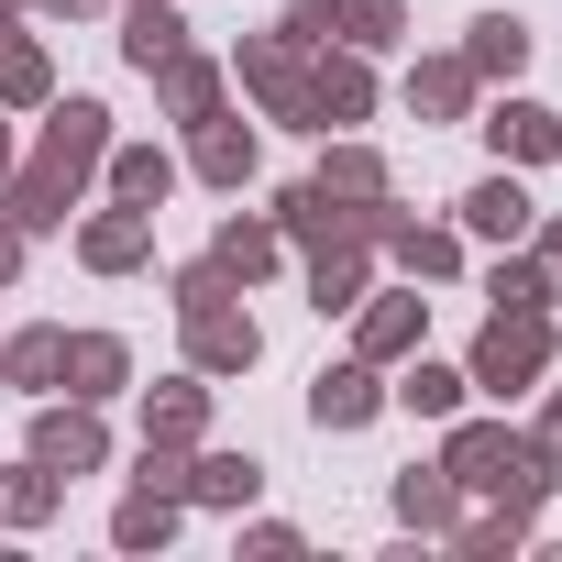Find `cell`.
Returning <instances> with one entry per match:
<instances>
[{
    "instance_id": "b9f144b4",
    "label": "cell",
    "mask_w": 562,
    "mask_h": 562,
    "mask_svg": "<svg viewBox=\"0 0 562 562\" xmlns=\"http://www.w3.org/2000/svg\"><path fill=\"white\" fill-rule=\"evenodd\" d=\"M34 12H56V23H100V12H122V0H34Z\"/></svg>"
},
{
    "instance_id": "603a6c76",
    "label": "cell",
    "mask_w": 562,
    "mask_h": 562,
    "mask_svg": "<svg viewBox=\"0 0 562 562\" xmlns=\"http://www.w3.org/2000/svg\"><path fill=\"white\" fill-rule=\"evenodd\" d=\"M144 441H177V452L210 441V375H199V364L166 375V386H144Z\"/></svg>"
},
{
    "instance_id": "484cf974",
    "label": "cell",
    "mask_w": 562,
    "mask_h": 562,
    "mask_svg": "<svg viewBox=\"0 0 562 562\" xmlns=\"http://www.w3.org/2000/svg\"><path fill=\"white\" fill-rule=\"evenodd\" d=\"M331 199H397V177H386V155L364 144V133H321V166H310Z\"/></svg>"
},
{
    "instance_id": "52a82bcc",
    "label": "cell",
    "mask_w": 562,
    "mask_h": 562,
    "mask_svg": "<svg viewBox=\"0 0 562 562\" xmlns=\"http://www.w3.org/2000/svg\"><path fill=\"white\" fill-rule=\"evenodd\" d=\"M23 452H34V463H56L67 485H78V474H111V419H100L89 397H45Z\"/></svg>"
},
{
    "instance_id": "6da1fadb",
    "label": "cell",
    "mask_w": 562,
    "mask_h": 562,
    "mask_svg": "<svg viewBox=\"0 0 562 562\" xmlns=\"http://www.w3.org/2000/svg\"><path fill=\"white\" fill-rule=\"evenodd\" d=\"M34 122H45V133H34V155L12 166V188H0V221H23V232L45 243V232H67V221L89 210V188H100V155H111V100L67 89V100H45Z\"/></svg>"
},
{
    "instance_id": "f1b7e54d",
    "label": "cell",
    "mask_w": 562,
    "mask_h": 562,
    "mask_svg": "<svg viewBox=\"0 0 562 562\" xmlns=\"http://www.w3.org/2000/svg\"><path fill=\"white\" fill-rule=\"evenodd\" d=\"M177 518H188V496H166V485H122V507H111V551H166Z\"/></svg>"
},
{
    "instance_id": "4dcf8cb0",
    "label": "cell",
    "mask_w": 562,
    "mask_h": 562,
    "mask_svg": "<svg viewBox=\"0 0 562 562\" xmlns=\"http://www.w3.org/2000/svg\"><path fill=\"white\" fill-rule=\"evenodd\" d=\"M56 353H67V331H56V321L12 331V342H0V397H56Z\"/></svg>"
},
{
    "instance_id": "ba28073f",
    "label": "cell",
    "mask_w": 562,
    "mask_h": 562,
    "mask_svg": "<svg viewBox=\"0 0 562 562\" xmlns=\"http://www.w3.org/2000/svg\"><path fill=\"white\" fill-rule=\"evenodd\" d=\"M375 254L408 276V288H452V276H463V232H452V221H419V210H397V199H386V221H375Z\"/></svg>"
},
{
    "instance_id": "d4e9b609",
    "label": "cell",
    "mask_w": 562,
    "mask_h": 562,
    "mask_svg": "<svg viewBox=\"0 0 562 562\" xmlns=\"http://www.w3.org/2000/svg\"><path fill=\"white\" fill-rule=\"evenodd\" d=\"M364 288H375V243H321V254H310V310H321V321H353Z\"/></svg>"
},
{
    "instance_id": "9c48e42d",
    "label": "cell",
    "mask_w": 562,
    "mask_h": 562,
    "mask_svg": "<svg viewBox=\"0 0 562 562\" xmlns=\"http://www.w3.org/2000/svg\"><path fill=\"white\" fill-rule=\"evenodd\" d=\"M375 419H386V364L342 353V364H321V375H310V430L353 441V430H375Z\"/></svg>"
},
{
    "instance_id": "cb8c5ba5",
    "label": "cell",
    "mask_w": 562,
    "mask_h": 562,
    "mask_svg": "<svg viewBox=\"0 0 562 562\" xmlns=\"http://www.w3.org/2000/svg\"><path fill=\"white\" fill-rule=\"evenodd\" d=\"M386 507H397V529H408V540H452V518H463V485H452L441 463H408V474L386 485Z\"/></svg>"
},
{
    "instance_id": "7bdbcfd3",
    "label": "cell",
    "mask_w": 562,
    "mask_h": 562,
    "mask_svg": "<svg viewBox=\"0 0 562 562\" xmlns=\"http://www.w3.org/2000/svg\"><path fill=\"white\" fill-rule=\"evenodd\" d=\"M12 166H23V133H12V111H0V188H12Z\"/></svg>"
},
{
    "instance_id": "7a4b0ae2",
    "label": "cell",
    "mask_w": 562,
    "mask_h": 562,
    "mask_svg": "<svg viewBox=\"0 0 562 562\" xmlns=\"http://www.w3.org/2000/svg\"><path fill=\"white\" fill-rule=\"evenodd\" d=\"M430 463L463 485V507H474V496H496V507L540 518V507L562 496V463H551L529 430H507V419H474V408H452V419H441V452H430Z\"/></svg>"
},
{
    "instance_id": "e575fe53",
    "label": "cell",
    "mask_w": 562,
    "mask_h": 562,
    "mask_svg": "<svg viewBox=\"0 0 562 562\" xmlns=\"http://www.w3.org/2000/svg\"><path fill=\"white\" fill-rule=\"evenodd\" d=\"M485 310H551V276H540L529 243H496V265H485Z\"/></svg>"
},
{
    "instance_id": "d590c367",
    "label": "cell",
    "mask_w": 562,
    "mask_h": 562,
    "mask_svg": "<svg viewBox=\"0 0 562 562\" xmlns=\"http://www.w3.org/2000/svg\"><path fill=\"white\" fill-rule=\"evenodd\" d=\"M276 34H288L299 56H321V45H342V23H331V0H288V12H276Z\"/></svg>"
},
{
    "instance_id": "7402d4cb",
    "label": "cell",
    "mask_w": 562,
    "mask_h": 562,
    "mask_svg": "<svg viewBox=\"0 0 562 562\" xmlns=\"http://www.w3.org/2000/svg\"><path fill=\"white\" fill-rule=\"evenodd\" d=\"M463 397H474V375L463 364H430V342L408 364H386V408H408V419H452Z\"/></svg>"
},
{
    "instance_id": "7c38bea8",
    "label": "cell",
    "mask_w": 562,
    "mask_h": 562,
    "mask_svg": "<svg viewBox=\"0 0 562 562\" xmlns=\"http://www.w3.org/2000/svg\"><path fill=\"white\" fill-rule=\"evenodd\" d=\"M254 166H265V133H254L243 111H210V122H188V177H199V188L243 199V188H254Z\"/></svg>"
},
{
    "instance_id": "5bb4252c",
    "label": "cell",
    "mask_w": 562,
    "mask_h": 562,
    "mask_svg": "<svg viewBox=\"0 0 562 562\" xmlns=\"http://www.w3.org/2000/svg\"><path fill=\"white\" fill-rule=\"evenodd\" d=\"M397 89H408V122H430V133H452V122H474V111H485V78L463 67V45H452V56H408V78H397Z\"/></svg>"
},
{
    "instance_id": "8992f818",
    "label": "cell",
    "mask_w": 562,
    "mask_h": 562,
    "mask_svg": "<svg viewBox=\"0 0 562 562\" xmlns=\"http://www.w3.org/2000/svg\"><path fill=\"white\" fill-rule=\"evenodd\" d=\"M232 89L265 111V122H288V133H310V56L288 45V34H254L243 56H232Z\"/></svg>"
},
{
    "instance_id": "f35d334b",
    "label": "cell",
    "mask_w": 562,
    "mask_h": 562,
    "mask_svg": "<svg viewBox=\"0 0 562 562\" xmlns=\"http://www.w3.org/2000/svg\"><path fill=\"white\" fill-rule=\"evenodd\" d=\"M529 397H540V408H529V441L562 463V386H529Z\"/></svg>"
},
{
    "instance_id": "1f68e13d",
    "label": "cell",
    "mask_w": 562,
    "mask_h": 562,
    "mask_svg": "<svg viewBox=\"0 0 562 562\" xmlns=\"http://www.w3.org/2000/svg\"><path fill=\"white\" fill-rule=\"evenodd\" d=\"M529 529H540V518H518V507H496V496H474V507L452 518L463 562H518V551H529Z\"/></svg>"
},
{
    "instance_id": "ffe728a7",
    "label": "cell",
    "mask_w": 562,
    "mask_h": 562,
    "mask_svg": "<svg viewBox=\"0 0 562 562\" xmlns=\"http://www.w3.org/2000/svg\"><path fill=\"white\" fill-rule=\"evenodd\" d=\"M177 177H188V155H166V144H122V133H111V155H100V188L133 199V210H166Z\"/></svg>"
},
{
    "instance_id": "8d00e7d4",
    "label": "cell",
    "mask_w": 562,
    "mask_h": 562,
    "mask_svg": "<svg viewBox=\"0 0 562 562\" xmlns=\"http://www.w3.org/2000/svg\"><path fill=\"white\" fill-rule=\"evenodd\" d=\"M166 299H177V310H199V299H232V276H221L210 254H188V265L166 276Z\"/></svg>"
},
{
    "instance_id": "ee69618b",
    "label": "cell",
    "mask_w": 562,
    "mask_h": 562,
    "mask_svg": "<svg viewBox=\"0 0 562 562\" xmlns=\"http://www.w3.org/2000/svg\"><path fill=\"white\" fill-rule=\"evenodd\" d=\"M0 12H34V0H0Z\"/></svg>"
},
{
    "instance_id": "f546056e",
    "label": "cell",
    "mask_w": 562,
    "mask_h": 562,
    "mask_svg": "<svg viewBox=\"0 0 562 562\" xmlns=\"http://www.w3.org/2000/svg\"><path fill=\"white\" fill-rule=\"evenodd\" d=\"M56 100V56H45V34H0V111H45Z\"/></svg>"
},
{
    "instance_id": "d6986e66",
    "label": "cell",
    "mask_w": 562,
    "mask_h": 562,
    "mask_svg": "<svg viewBox=\"0 0 562 562\" xmlns=\"http://www.w3.org/2000/svg\"><path fill=\"white\" fill-rule=\"evenodd\" d=\"M210 265H221V276H232V288L254 299V288H265V276H276V265H288V232H276L265 210H232V221L210 232Z\"/></svg>"
},
{
    "instance_id": "ac0fdd59",
    "label": "cell",
    "mask_w": 562,
    "mask_h": 562,
    "mask_svg": "<svg viewBox=\"0 0 562 562\" xmlns=\"http://www.w3.org/2000/svg\"><path fill=\"white\" fill-rule=\"evenodd\" d=\"M155 111L188 133V122H210V111H232V67L221 56H199V45H177L166 67H155Z\"/></svg>"
},
{
    "instance_id": "4fadbf2b",
    "label": "cell",
    "mask_w": 562,
    "mask_h": 562,
    "mask_svg": "<svg viewBox=\"0 0 562 562\" xmlns=\"http://www.w3.org/2000/svg\"><path fill=\"white\" fill-rule=\"evenodd\" d=\"M419 342H430V299L419 288H364L353 299V353L364 364H408Z\"/></svg>"
},
{
    "instance_id": "30bf717a",
    "label": "cell",
    "mask_w": 562,
    "mask_h": 562,
    "mask_svg": "<svg viewBox=\"0 0 562 562\" xmlns=\"http://www.w3.org/2000/svg\"><path fill=\"white\" fill-rule=\"evenodd\" d=\"M474 133H485L496 166H518V177H529V166H562V111H540L529 89H496V100L474 111Z\"/></svg>"
},
{
    "instance_id": "60d3db41",
    "label": "cell",
    "mask_w": 562,
    "mask_h": 562,
    "mask_svg": "<svg viewBox=\"0 0 562 562\" xmlns=\"http://www.w3.org/2000/svg\"><path fill=\"white\" fill-rule=\"evenodd\" d=\"M23 254H34V232H23V221H0V288H23Z\"/></svg>"
},
{
    "instance_id": "277c9868",
    "label": "cell",
    "mask_w": 562,
    "mask_h": 562,
    "mask_svg": "<svg viewBox=\"0 0 562 562\" xmlns=\"http://www.w3.org/2000/svg\"><path fill=\"white\" fill-rule=\"evenodd\" d=\"M265 221L288 232V254H321V243H375L386 199H331L321 177H299V188H276V210H265Z\"/></svg>"
},
{
    "instance_id": "4316f807",
    "label": "cell",
    "mask_w": 562,
    "mask_h": 562,
    "mask_svg": "<svg viewBox=\"0 0 562 562\" xmlns=\"http://www.w3.org/2000/svg\"><path fill=\"white\" fill-rule=\"evenodd\" d=\"M254 496H265V463H254V452H210V441L188 452V507H232V518H243Z\"/></svg>"
},
{
    "instance_id": "9a60e30c",
    "label": "cell",
    "mask_w": 562,
    "mask_h": 562,
    "mask_svg": "<svg viewBox=\"0 0 562 562\" xmlns=\"http://www.w3.org/2000/svg\"><path fill=\"white\" fill-rule=\"evenodd\" d=\"M529 221H540V199H529L518 166H496V177H474V188L452 199V232H463V243H529Z\"/></svg>"
},
{
    "instance_id": "ab89813d",
    "label": "cell",
    "mask_w": 562,
    "mask_h": 562,
    "mask_svg": "<svg viewBox=\"0 0 562 562\" xmlns=\"http://www.w3.org/2000/svg\"><path fill=\"white\" fill-rule=\"evenodd\" d=\"M529 254H540V276H551V299H562V221H551V210L529 221Z\"/></svg>"
},
{
    "instance_id": "44dd1931",
    "label": "cell",
    "mask_w": 562,
    "mask_h": 562,
    "mask_svg": "<svg viewBox=\"0 0 562 562\" xmlns=\"http://www.w3.org/2000/svg\"><path fill=\"white\" fill-rule=\"evenodd\" d=\"M529 45H540V34H529L518 12H474V23H463V67H474L485 89H518V78H529Z\"/></svg>"
},
{
    "instance_id": "83f0119b",
    "label": "cell",
    "mask_w": 562,
    "mask_h": 562,
    "mask_svg": "<svg viewBox=\"0 0 562 562\" xmlns=\"http://www.w3.org/2000/svg\"><path fill=\"white\" fill-rule=\"evenodd\" d=\"M177 45H188V12H177V0H122V67H133V78H155Z\"/></svg>"
},
{
    "instance_id": "8fae6325",
    "label": "cell",
    "mask_w": 562,
    "mask_h": 562,
    "mask_svg": "<svg viewBox=\"0 0 562 562\" xmlns=\"http://www.w3.org/2000/svg\"><path fill=\"white\" fill-rule=\"evenodd\" d=\"M353 122H375V56L321 45L310 56V133H353Z\"/></svg>"
},
{
    "instance_id": "2e32d148",
    "label": "cell",
    "mask_w": 562,
    "mask_h": 562,
    "mask_svg": "<svg viewBox=\"0 0 562 562\" xmlns=\"http://www.w3.org/2000/svg\"><path fill=\"white\" fill-rule=\"evenodd\" d=\"M78 265H89V276H144V265H155V210H133V199L78 210Z\"/></svg>"
},
{
    "instance_id": "e0dca14e",
    "label": "cell",
    "mask_w": 562,
    "mask_h": 562,
    "mask_svg": "<svg viewBox=\"0 0 562 562\" xmlns=\"http://www.w3.org/2000/svg\"><path fill=\"white\" fill-rule=\"evenodd\" d=\"M56 397H89V408L133 397V342H122V331H67V353H56Z\"/></svg>"
},
{
    "instance_id": "d6a6232c",
    "label": "cell",
    "mask_w": 562,
    "mask_h": 562,
    "mask_svg": "<svg viewBox=\"0 0 562 562\" xmlns=\"http://www.w3.org/2000/svg\"><path fill=\"white\" fill-rule=\"evenodd\" d=\"M56 507H67V474H56V463H34V452H23L12 474H0V529H45Z\"/></svg>"
},
{
    "instance_id": "5b68a950",
    "label": "cell",
    "mask_w": 562,
    "mask_h": 562,
    "mask_svg": "<svg viewBox=\"0 0 562 562\" xmlns=\"http://www.w3.org/2000/svg\"><path fill=\"white\" fill-rule=\"evenodd\" d=\"M177 342H188V364H199L210 386L265 364V321L243 310V288H232V299H199V310H177Z\"/></svg>"
},
{
    "instance_id": "f6af8a7d",
    "label": "cell",
    "mask_w": 562,
    "mask_h": 562,
    "mask_svg": "<svg viewBox=\"0 0 562 562\" xmlns=\"http://www.w3.org/2000/svg\"><path fill=\"white\" fill-rule=\"evenodd\" d=\"M12 23H23V12H0V34H12Z\"/></svg>"
},
{
    "instance_id": "836d02e7",
    "label": "cell",
    "mask_w": 562,
    "mask_h": 562,
    "mask_svg": "<svg viewBox=\"0 0 562 562\" xmlns=\"http://www.w3.org/2000/svg\"><path fill=\"white\" fill-rule=\"evenodd\" d=\"M331 23L353 56H397L408 45V0H331Z\"/></svg>"
},
{
    "instance_id": "74e56055",
    "label": "cell",
    "mask_w": 562,
    "mask_h": 562,
    "mask_svg": "<svg viewBox=\"0 0 562 562\" xmlns=\"http://www.w3.org/2000/svg\"><path fill=\"white\" fill-rule=\"evenodd\" d=\"M243 551H254V562H299V551H310V540H299V529H288V518H243Z\"/></svg>"
},
{
    "instance_id": "3957f363",
    "label": "cell",
    "mask_w": 562,
    "mask_h": 562,
    "mask_svg": "<svg viewBox=\"0 0 562 562\" xmlns=\"http://www.w3.org/2000/svg\"><path fill=\"white\" fill-rule=\"evenodd\" d=\"M562 364V342H551V310H485V331H474V353H463V375H474V397H529L540 375Z\"/></svg>"
}]
</instances>
